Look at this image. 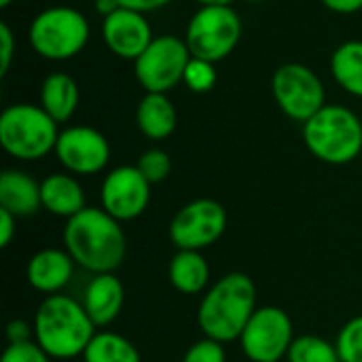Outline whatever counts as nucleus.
Returning <instances> with one entry per match:
<instances>
[{
  "mask_svg": "<svg viewBox=\"0 0 362 362\" xmlns=\"http://www.w3.org/2000/svg\"><path fill=\"white\" fill-rule=\"evenodd\" d=\"M62 240L72 261L93 276L115 274L127 252V238L121 223L104 208L87 206L68 218Z\"/></svg>",
  "mask_w": 362,
  "mask_h": 362,
  "instance_id": "1",
  "label": "nucleus"
},
{
  "mask_svg": "<svg viewBox=\"0 0 362 362\" xmlns=\"http://www.w3.org/2000/svg\"><path fill=\"white\" fill-rule=\"evenodd\" d=\"M255 312L257 286L252 278L231 272L204 293L197 308V325L204 337L229 344L240 339Z\"/></svg>",
  "mask_w": 362,
  "mask_h": 362,
  "instance_id": "2",
  "label": "nucleus"
},
{
  "mask_svg": "<svg viewBox=\"0 0 362 362\" xmlns=\"http://www.w3.org/2000/svg\"><path fill=\"white\" fill-rule=\"evenodd\" d=\"M34 341L53 361L83 356L95 335V325L83 303L68 295H49L34 314Z\"/></svg>",
  "mask_w": 362,
  "mask_h": 362,
  "instance_id": "3",
  "label": "nucleus"
},
{
  "mask_svg": "<svg viewBox=\"0 0 362 362\" xmlns=\"http://www.w3.org/2000/svg\"><path fill=\"white\" fill-rule=\"evenodd\" d=\"M303 142L322 163H352L362 153V121L346 106L327 104L303 123Z\"/></svg>",
  "mask_w": 362,
  "mask_h": 362,
  "instance_id": "4",
  "label": "nucleus"
},
{
  "mask_svg": "<svg viewBox=\"0 0 362 362\" xmlns=\"http://www.w3.org/2000/svg\"><path fill=\"white\" fill-rule=\"evenodd\" d=\"M57 125L42 106L28 102L11 104L0 115V144L13 159L38 161L55 151Z\"/></svg>",
  "mask_w": 362,
  "mask_h": 362,
  "instance_id": "5",
  "label": "nucleus"
},
{
  "mask_svg": "<svg viewBox=\"0 0 362 362\" xmlns=\"http://www.w3.org/2000/svg\"><path fill=\"white\" fill-rule=\"evenodd\" d=\"M89 36L87 17L72 6H49L40 11L28 28L30 47L51 62H64L78 55L87 47Z\"/></svg>",
  "mask_w": 362,
  "mask_h": 362,
  "instance_id": "6",
  "label": "nucleus"
},
{
  "mask_svg": "<svg viewBox=\"0 0 362 362\" xmlns=\"http://www.w3.org/2000/svg\"><path fill=\"white\" fill-rule=\"evenodd\" d=\"M242 38V19L231 4L199 6L187 23L185 42L193 57L221 62L233 53Z\"/></svg>",
  "mask_w": 362,
  "mask_h": 362,
  "instance_id": "7",
  "label": "nucleus"
},
{
  "mask_svg": "<svg viewBox=\"0 0 362 362\" xmlns=\"http://www.w3.org/2000/svg\"><path fill=\"white\" fill-rule=\"evenodd\" d=\"M191 51L185 38L155 36L144 53L134 62V74L146 93H168L185 78L191 62Z\"/></svg>",
  "mask_w": 362,
  "mask_h": 362,
  "instance_id": "8",
  "label": "nucleus"
},
{
  "mask_svg": "<svg viewBox=\"0 0 362 362\" xmlns=\"http://www.w3.org/2000/svg\"><path fill=\"white\" fill-rule=\"evenodd\" d=\"M272 93L280 110L299 123L310 121L322 106H327L325 85L318 74L299 62L282 64L272 76Z\"/></svg>",
  "mask_w": 362,
  "mask_h": 362,
  "instance_id": "9",
  "label": "nucleus"
},
{
  "mask_svg": "<svg viewBox=\"0 0 362 362\" xmlns=\"http://www.w3.org/2000/svg\"><path fill=\"white\" fill-rule=\"evenodd\" d=\"M227 231V210L221 202L199 197L185 204L170 221L168 235L178 250H206Z\"/></svg>",
  "mask_w": 362,
  "mask_h": 362,
  "instance_id": "10",
  "label": "nucleus"
},
{
  "mask_svg": "<svg viewBox=\"0 0 362 362\" xmlns=\"http://www.w3.org/2000/svg\"><path fill=\"white\" fill-rule=\"evenodd\" d=\"M295 341L288 312L276 305L257 308L240 335V346L250 362H280Z\"/></svg>",
  "mask_w": 362,
  "mask_h": 362,
  "instance_id": "11",
  "label": "nucleus"
},
{
  "mask_svg": "<svg viewBox=\"0 0 362 362\" xmlns=\"http://www.w3.org/2000/svg\"><path fill=\"white\" fill-rule=\"evenodd\" d=\"M55 157L74 176L100 174L110 161V144L102 132L89 125H70L59 132Z\"/></svg>",
  "mask_w": 362,
  "mask_h": 362,
  "instance_id": "12",
  "label": "nucleus"
},
{
  "mask_svg": "<svg viewBox=\"0 0 362 362\" xmlns=\"http://www.w3.org/2000/svg\"><path fill=\"white\" fill-rule=\"evenodd\" d=\"M151 182L136 165H119L110 170L100 187L102 208L119 223L142 216L151 204Z\"/></svg>",
  "mask_w": 362,
  "mask_h": 362,
  "instance_id": "13",
  "label": "nucleus"
},
{
  "mask_svg": "<svg viewBox=\"0 0 362 362\" xmlns=\"http://www.w3.org/2000/svg\"><path fill=\"white\" fill-rule=\"evenodd\" d=\"M102 38L112 55L136 62L155 36L144 13L119 6L102 19Z\"/></svg>",
  "mask_w": 362,
  "mask_h": 362,
  "instance_id": "14",
  "label": "nucleus"
},
{
  "mask_svg": "<svg viewBox=\"0 0 362 362\" xmlns=\"http://www.w3.org/2000/svg\"><path fill=\"white\" fill-rule=\"evenodd\" d=\"M74 261L66 248H42L25 265L28 284L42 295H59L74 276Z\"/></svg>",
  "mask_w": 362,
  "mask_h": 362,
  "instance_id": "15",
  "label": "nucleus"
},
{
  "mask_svg": "<svg viewBox=\"0 0 362 362\" xmlns=\"http://www.w3.org/2000/svg\"><path fill=\"white\" fill-rule=\"evenodd\" d=\"M81 303L95 327H108L119 318L123 310V282L115 274H95L85 286Z\"/></svg>",
  "mask_w": 362,
  "mask_h": 362,
  "instance_id": "16",
  "label": "nucleus"
},
{
  "mask_svg": "<svg viewBox=\"0 0 362 362\" xmlns=\"http://www.w3.org/2000/svg\"><path fill=\"white\" fill-rule=\"evenodd\" d=\"M40 202L49 214L66 221L87 208L85 191L70 172H55L40 180Z\"/></svg>",
  "mask_w": 362,
  "mask_h": 362,
  "instance_id": "17",
  "label": "nucleus"
},
{
  "mask_svg": "<svg viewBox=\"0 0 362 362\" xmlns=\"http://www.w3.org/2000/svg\"><path fill=\"white\" fill-rule=\"evenodd\" d=\"M0 208L17 218L36 214L42 208L40 182L21 170H4L0 174Z\"/></svg>",
  "mask_w": 362,
  "mask_h": 362,
  "instance_id": "18",
  "label": "nucleus"
},
{
  "mask_svg": "<svg viewBox=\"0 0 362 362\" xmlns=\"http://www.w3.org/2000/svg\"><path fill=\"white\" fill-rule=\"evenodd\" d=\"M136 125L148 140H165L178 125L174 104L165 93H146L136 108Z\"/></svg>",
  "mask_w": 362,
  "mask_h": 362,
  "instance_id": "19",
  "label": "nucleus"
},
{
  "mask_svg": "<svg viewBox=\"0 0 362 362\" xmlns=\"http://www.w3.org/2000/svg\"><path fill=\"white\" fill-rule=\"evenodd\" d=\"M168 278L180 295H199L208 291L210 265L202 250H178L170 259Z\"/></svg>",
  "mask_w": 362,
  "mask_h": 362,
  "instance_id": "20",
  "label": "nucleus"
},
{
  "mask_svg": "<svg viewBox=\"0 0 362 362\" xmlns=\"http://www.w3.org/2000/svg\"><path fill=\"white\" fill-rule=\"evenodd\" d=\"M40 106L57 123H66L78 106V85L66 72H51L40 85Z\"/></svg>",
  "mask_w": 362,
  "mask_h": 362,
  "instance_id": "21",
  "label": "nucleus"
},
{
  "mask_svg": "<svg viewBox=\"0 0 362 362\" xmlns=\"http://www.w3.org/2000/svg\"><path fill=\"white\" fill-rule=\"evenodd\" d=\"M331 74L350 95L362 98V40H348L333 51Z\"/></svg>",
  "mask_w": 362,
  "mask_h": 362,
  "instance_id": "22",
  "label": "nucleus"
},
{
  "mask_svg": "<svg viewBox=\"0 0 362 362\" xmlns=\"http://www.w3.org/2000/svg\"><path fill=\"white\" fill-rule=\"evenodd\" d=\"M81 358L83 362H142L138 348L115 331L95 333Z\"/></svg>",
  "mask_w": 362,
  "mask_h": 362,
  "instance_id": "23",
  "label": "nucleus"
},
{
  "mask_svg": "<svg viewBox=\"0 0 362 362\" xmlns=\"http://www.w3.org/2000/svg\"><path fill=\"white\" fill-rule=\"evenodd\" d=\"M288 362H341L337 346L318 337V335H301L295 337L288 354Z\"/></svg>",
  "mask_w": 362,
  "mask_h": 362,
  "instance_id": "24",
  "label": "nucleus"
},
{
  "mask_svg": "<svg viewBox=\"0 0 362 362\" xmlns=\"http://www.w3.org/2000/svg\"><path fill=\"white\" fill-rule=\"evenodd\" d=\"M341 362H362V314L350 318L335 339Z\"/></svg>",
  "mask_w": 362,
  "mask_h": 362,
  "instance_id": "25",
  "label": "nucleus"
},
{
  "mask_svg": "<svg viewBox=\"0 0 362 362\" xmlns=\"http://www.w3.org/2000/svg\"><path fill=\"white\" fill-rule=\"evenodd\" d=\"M216 68L212 62L199 59V57H191L187 70H185V78L182 83L193 91V93H208L214 85H216Z\"/></svg>",
  "mask_w": 362,
  "mask_h": 362,
  "instance_id": "26",
  "label": "nucleus"
},
{
  "mask_svg": "<svg viewBox=\"0 0 362 362\" xmlns=\"http://www.w3.org/2000/svg\"><path fill=\"white\" fill-rule=\"evenodd\" d=\"M136 168L142 172V176L151 185H159V182H163L170 176V172H172V159L161 148H148V151H144L140 155Z\"/></svg>",
  "mask_w": 362,
  "mask_h": 362,
  "instance_id": "27",
  "label": "nucleus"
},
{
  "mask_svg": "<svg viewBox=\"0 0 362 362\" xmlns=\"http://www.w3.org/2000/svg\"><path fill=\"white\" fill-rule=\"evenodd\" d=\"M182 362H227V352L221 341L204 337L185 352Z\"/></svg>",
  "mask_w": 362,
  "mask_h": 362,
  "instance_id": "28",
  "label": "nucleus"
},
{
  "mask_svg": "<svg viewBox=\"0 0 362 362\" xmlns=\"http://www.w3.org/2000/svg\"><path fill=\"white\" fill-rule=\"evenodd\" d=\"M53 358L36 344V341H25V344H8L2 352L0 362H51Z\"/></svg>",
  "mask_w": 362,
  "mask_h": 362,
  "instance_id": "29",
  "label": "nucleus"
},
{
  "mask_svg": "<svg viewBox=\"0 0 362 362\" xmlns=\"http://www.w3.org/2000/svg\"><path fill=\"white\" fill-rule=\"evenodd\" d=\"M15 55V36L8 23H0V74L4 76L13 64Z\"/></svg>",
  "mask_w": 362,
  "mask_h": 362,
  "instance_id": "30",
  "label": "nucleus"
},
{
  "mask_svg": "<svg viewBox=\"0 0 362 362\" xmlns=\"http://www.w3.org/2000/svg\"><path fill=\"white\" fill-rule=\"evenodd\" d=\"M6 339L8 344H25L34 341V327L25 320H11L6 325Z\"/></svg>",
  "mask_w": 362,
  "mask_h": 362,
  "instance_id": "31",
  "label": "nucleus"
},
{
  "mask_svg": "<svg viewBox=\"0 0 362 362\" xmlns=\"http://www.w3.org/2000/svg\"><path fill=\"white\" fill-rule=\"evenodd\" d=\"M17 233V216L0 208V246L6 248Z\"/></svg>",
  "mask_w": 362,
  "mask_h": 362,
  "instance_id": "32",
  "label": "nucleus"
},
{
  "mask_svg": "<svg viewBox=\"0 0 362 362\" xmlns=\"http://www.w3.org/2000/svg\"><path fill=\"white\" fill-rule=\"evenodd\" d=\"M119 6L123 8H132L138 13H148V11H157L165 4H170L172 0H117Z\"/></svg>",
  "mask_w": 362,
  "mask_h": 362,
  "instance_id": "33",
  "label": "nucleus"
},
{
  "mask_svg": "<svg viewBox=\"0 0 362 362\" xmlns=\"http://www.w3.org/2000/svg\"><path fill=\"white\" fill-rule=\"evenodd\" d=\"M329 11L339 15H352L362 8V0H320Z\"/></svg>",
  "mask_w": 362,
  "mask_h": 362,
  "instance_id": "34",
  "label": "nucleus"
},
{
  "mask_svg": "<svg viewBox=\"0 0 362 362\" xmlns=\"http://www.w3.org/2000/svg\"><path fill=\"white\" fill-rule=\"evenodd\" d=\"M119 8V2L117 0H95V11L102 15V17H108L110 13H115Z\"/></svg>",
  "mask_w": 362,
  "mask_h": 362,
  "instance_id": "35",
  "label": "nucleus"
},
{
  "mask_svg": "<svg viewBox=\"0 0 362 362\" xmlns=\"http://www.w3.org/2000/svg\"><path fill=\"white\" fill-rule=\"evenodd\" d=\"M199 6H206V4H231L233 0H195Z\"/></svg>",
  "mask_w": 362,
  "mask_h": 362,
  "instance_id": "36",
  "label": "nucleus"
},
{
  "mask_svg": "<svg viewBox=\"0 0 362 362\" xmlns=\"http://www.w3.org/2000/svg\"><path fill=\"white\" fill-rule=\"evenodd\" d=\"M13 2H15V0H0V6H2V8H6V6H11Z\"/></svg>",
  "mask_w": 362,
  "mask_h": 362,
  "instance_id": "37",
  "label": "nucleus"
},
{
  "mask_svg": "<svg viewBox=\"0 0 362 362\" xmlns=\"http://www.w3.org/2000/svg\"><path fill=\"white\" fill-rule=\"evenodd\" d=\"M246 2H265V0H246Z\"/></svg>",
  "mask_w": 362,
  "mask_h": 362,
  "instance_id": "38",
  "label": "nucleus"
}]
</instances>
